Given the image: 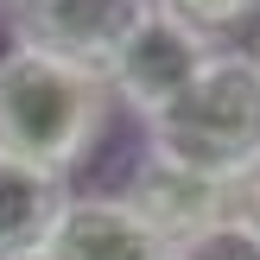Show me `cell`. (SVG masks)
I'll return each mask as SVG.
<instances>
[{"label": "cell", "mask_w": 260, "mask_h": 260, "mask_svg": "<svg viewBox=\"0 0 260 260\" xmlns=\"http://www.w3.org/2000/svg\"><path fill=\"white\" fill-rule=\"evenodd\" d=\"M241 222H254V229H260V165L241 178Z\"/></svg>", "instance_id": "obj_10"}, {"label": "cell", "mask_w": 260, "mask_h": 260, "mask_svg": "<svg viewBox=\"0 0 260 260\" xmlns=\"http://www.w3.org/2000/svg\"><path fill=\"white\" fill-rule=\"evenodd\" d=\"M121 197L134 203L165 241H190V235H203V229L241 216V184L210 178V172H190V165L165 159V152H146V159L134 165V178H127Z\"/></svg>", "instance_id": "obj_5"}, {"label": "cell", "mask_w": 260, "mask_h": 260, "mask_svg": "<svg viewBox=\"0 0 260 260\" xmlns=\"http://www.w3.org/2000/svg\"><path fill=\"white\" fill-rule=\"evenodd\" d=\"M172 260H260V229L229 216V222L203 229L190 241H172Z\"/></svg>", "instance_id": "obj_8"}, {"label": "cell", "mask_w": 260, "mask_h": 260, "mask_svg": "<svg viewBox=\"0 0 260 260\" xmlns=\"http://www.w3.org/2000/svg\"><path fill=\"white\" fill-rule=\"evenodd\" d=\"M51 260H172V241L121 197V190H102V197H70L45 241Z\"/></svg>", "instance_id": "obj_6"}, {"label": "cell", "mask_w": 260, "mask_h": 260, "mask_svg": "<svg viewBox=\"0 0 260 260\" xmlns=\"http://www.w3.org/2000/svg\"><path fill=\"white\" fill-rule=\"evenodd\" d=\"M254 63H260V38H254Z\"/></svg>", "instance_id": "obj_12"}, {"label": "cell", "mask_w": 260, "mask_h": 260, "mask_svg": "<svg viewBox=\"0 0 260 260\" xmlns=\"http://www.w3.org/2000/svg\"><path fill=\"white\" fill-rule=\"evenodd\" d=\"M63 203H70V178H51L38 165L0 152V260L45 248Z\"/></svg>", "instance_id": "obj_7"}, {"label": "cell", "mask_w": 260, "mask_h": 260, "mask_svg": "<svg viewBox=\"0 0 260 260\" xmlns=\"http://www.w3.org/2000/svg\"><path fill=\"white\" fill-rule=\"evenodd\" d=\"M146 7L152 0H0L13 45L51 51V57L89 63V70H102L114 57V45L127 38V25Z\"/></svg>", "instance_id": "obj_4"}, {"label": "cell", "mask_w": 260, "mask_h": 260, "mask_svg": "<svg viewBox=\"0 0 260 260\" xmlns=\"http://www.w3.org/2000/svg\"><path fill=\"white\" fill-rule=\"evenodd\" d=\"M210 57H216V38L152 0V7L127 25V38L114 45V57L102 63V76H108V89H114V108L152 121L159 108H172V102L203 76Z\"/></svg>", "instance_id": "obj_3"}, {"label": "cell", "mask_w": 260, "mask_h": 260, "mask_svg": "<svg viewBox=\"0 0 260 260\" xmlns=\"http://www.w3.org/2000/svg\"><path fill=\"white\" fill-rule=\"evenodd\" d=\"M7 260H51V254H45V248H32V254H7Z\"/></svg>", "instance_id": "obj_11"}, {"label": "cell", "mask_w": 260, "mask_h": 260, "mask_svg": "<svg viewBox=\"0 0 260 260\" xmlns=\"http://www.w3.org/2000/svg\"><path fill=\"white\" fill-rule=\"evenodd\" d=\"M159 7H172L178 19H190L197 32H235V25H248L254 19V7L260 0H159Z\"/></svg>", "instance_id": "obj_9"}, {"label": "cell", "mask_w": 260, "mask_h": 260, "mask_svg": "<svg viewBox=\"0 0 260 260\" xmlns=\"http://www.w3.org/2000/svg\"><path fill=\"white\" fill-rule=\"evenodd\" d=\"M146 152L210 178H241L260 165V63L254 51H216L203 76L146 121Z\"/></svg>", "instance_id": "obj_2"}, {"label": "cell", "mask_w": 260, "mask_h": 260, "mask_svg": "<svg viewBox=\"0 0 260 260\" xmlns=\"http://www.w3.org/2000/svg\"><path fill=\"white\" fill-rule=\"evenodd\" d=\"M114 114L121 108H114V89L102 70L25 45L0 51V152L51 178H70L108 140Z\"/></svg>", "instance_id": "obj_1"}]
</instances>
